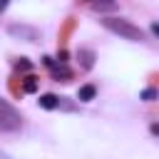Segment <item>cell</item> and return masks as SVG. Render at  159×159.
I'll use <instances>...</instances> for the list:
<instances>
[{"instance_id":"obj_1","label":"cell","mask_w":159,"mask_h":159,"mask_svg":"<svg viewBox=\"0 0 159 159\" xmlns=\"http://www.w3.org/2000/svg\"><path fill=\"white\" fill-rule=\"evenodd\" d=\"M102 25L109 32H114V35H119L124 40H137V42L144 40V32L137 25H132L129 20H124V17H102Z\"/></svg>"},{"instance_id":"obj_2","label":"cell","mask_w":159,"mask_h":159,"mask_svg":"<svg viewBox=\"0 0 159 159\" xmlns=\"http://www.w3.org/2000/svg\"><path fill=\"white\" fill-rule=\"evenodd\" d=\"M20 124H22L20 112L10 102L0 99V132H15V129H20Z\"/></svg>"},{"instance_id":"obj_3","label":"cell","mask_w":159,"mask_h":159,"mask_svg":"<svg viewBox=\"0 0 159 159\" xmlns=\"http://www.w3.org/2000/svg\"><path fill=\"white\" fill-rule=\"evenodd\" d=\"M10 35L12 37H22L27 42H35L37 40V30L35 27H27V25H10Z\"/></svg>"},{"instance_id":"obj_4","label":"cell","mask_w":159,"mask_h":159,"mask_svg":"<svg viewBox=\"0 0 159 159\" xmlns=\"http://www.w3.org/2000/svg\"><path fill=\"white\" fill-rule=\"evenodd\" d=\"M94 94H97V87H94V84H84V87H80V92H77V99H82V102H89V99H94Z\"/></svg>"},{"instance_id":"obj_5","label":"cell","mask_w":159,"mask_h":159,"mask_svg":"<svg viewBox=\"0 0 159 159\" xmlns=\"http://www.w3.org/2000/svg\"><path fill=\"white\" fill-rule=\"evenodd\" d=\"M37 102H40L42 109H55V107H60V97H55V94H42Z\"/></svg>"},{"instance_id":"obj_6","label":"cell","mask_w":159,"mask_h":159,"mask_svg":"<svg viewBox=\"0 0 159 159\" xmlns=\"http://www.w3.org/2000/svg\"><path fill=\"white\" fill-rule=\"evenodd\" d=\"M89 7L94 12H112V10H117V2H92Z\"/></svg>"},{"instance_id":"obj_7","label":"cell","mask_w":159,"mask_h":159,"mask_svg":"<svg viewBox=\"0 0 159 159\" xmlns=\"http://www.w3.org/2000/svg\"><path fill=\"white\" fill-rule=\"evenodd\" d=\"M80 57H82V67H84V70H89V67H92V62H94V55H92L89 50H80Z\"/></svg>"},{"instance_id":"obj_8","label":"cell","mask_w":159,"mask_h":159,"mask_svg":"<svg viewBox=\"0 0 159 159\" xmlns=\"http://www.w3.org/2000/svg\"><path fill=\"white\" fill-rule=\"evenodd\" d=\"M22 89H25V92H35V89H37V82H35V77H25V84H22Z\"/></svg>"},{"instance_id":"obj_9","label":"cell","mask_w":159,"mask_h":159,"mask_svg":"<svg viewBox=\"0 0 159 159\" xmlns=\"http://www.w3.org/2000/svg\"><path fill=\"white\" fill-rule=\"evenodd\" d=\"M154 97H157V92H154V89H144V92H142V99H147V102H149V99H154Z\"/></svg>"},{"instance_id":"obj_10","label":"cell","mask_w":159,"mask_h":159,"mask_svg":"<svg viewBox=\"0 0 159 159\" xmlns=\"http://www.w3.org/2000/svg\"><path fill=\"white\" fill-rule=\"evenodd\" d=\"M149 30H152V32H154V35H157V37H159V22H157V20H154V22H152V25H149Z\"/></svg>"},{"instance_id":"obj_11","label":"cell","mask_w":159,"mask_h":159,"mask_svg":"<svg viewBox=\"0 0 159 159\" xmlns=\"http://www.w3.org/2000/svg\"><path fill=\"white\" fill-rule=\"evenodd\" d=\"M7 10V2H0V12H5Z\"/></svg>"}]
</instances>
